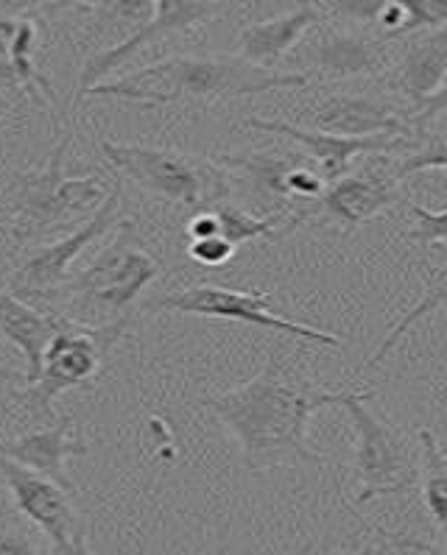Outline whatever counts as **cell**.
<instances>
[{
    "label": "cell",
    "mask_w": 447,
    "mask_h": 555,
    "mask_svg": "<svg viewBox=\"0 0 447 555\" xmlns=\"http://www.w3.org/2000/svg\"><path fill=\"white\" fill-rule=\"evenodd\" d=\"M184 232H188V241H199V237L221 235V223H218L216 209H196V216H193L191 221H188Z\"/></svg>",
    "instance_id": "32"
},
{
    "label": "cell",
    "mask_w": 447,
    "mask_h": 555,
    "mask_svg": "<svg viewBox=\"0 0 447 555\" xmlns=\"http://www.w3.org/2000/svg\"><path fill=\"white\" fill-rule=\"evenodd\" d=\"M213 163H218L221 168H232L241 170L246 177L252 179L264 196L274 198L283 207H289L291 196H289V173L299 159L291 157V154H283V157H277V154H269V151H241V154H210Z\"/></svg>",
    "instance_id": "21"
},
{
    "label": "cell",
    "mask_w": 447,
    "mask_h": 555,
    "mask_svg": "<svg viewBox=\"0 0 447 555\" xmlns=\"http://www.w3.org/2000/svg\"><path fill=\"white\" fill-rule=\"evenodd\" d=\"M439 115H447V79L442 81L439 90L431 92V95H427V99L422 101V104L408 115V118H411V126H414L420 134H425V126L434 118H439Z\"/></svg>",
    "instance_id": "30"
},
{
    "label": "cell",
    "mask_w": 447,
    "mask_h": 555,
    "mask_svg": "<svg viewBox=\"0 0 447 555\" xmlns=\"http://www.w3.org/2000/svg\"><path fill=\"white\" fill-rule=\"evenodd\" d=\"M408 212L414 216V229L408 232V241L422 246H439L447 243V209H427L420 204H408Z\"/></svg>",
    "instance_id": "27"
},
{
    "label": "cell",
    "mask_w": 447,
    "mask_h": 555,
    "mask_svg": "<svg viewBox=\"0 0 447 555\" xmlns=\"http://www.w3.org/2000/svg\"><path fill=\"white\" fill-rule=\"evenodd\" d=\"M305 85H308L305 73L266 70L241 56H171L135 70L120 81H99L85 92V99L101 95V99L135 101L145 109H154L177 101L246 99V95Z\"/></svg>",
    "instance_id": "2"
},
{
    "label": "cell",
    "mask_w": 447,
    "mask_h": 555,
    "mask_svg": "<svg viewBox=\"0 0 447 555\" xmlns=\"http://www.w3.org/2000/svg\"><path fill=\"white\" fill-rule=\"evenodd\" d=\"M330 12L361 23L363 31L386 42H400L425 28L447 23V0H324Z\"/></svg>",
    "instance_id": "15"
},
{
    "label": "cell",
    "mask_w": 447,
    "mask_h": 555,
    "mask_svg": "<svg viewBox=\"0 0 447 555\" xmlns=\"http://www.w3.org/2000/svg\"><path fill=\"white\" fill-rule=\"evenodd\" d=\"M37 547L31 544L23 530L17 528H3L0 530V555H34Z\"/></svg>",
    "instance_id": "33"
},
{
    "label": "cell",
    "mask_w": 447,
    "mask_h": 555,
    "mask_svg": "<svg viewBox=\"0 0 447 555\" xmlns=\"http://www.w3.org/2000/svg\"><path fill=\"white\" fill-rule=\"evenodd\" d=\"M344 399L347 391H322L271 354L255 379L218 397L199 399V405L216 413L238 438L246 469L269 472L285 464H328V457L308 444V422L316 411L342 405Z\"/></svg>",
    "instance_id": "1"
},
{
    "label": "cell",
    "mask_w": 447,
    "mask_h": 555,
    "mask_svg": "<svg viewBox=\"0 0 447 555\" xmlns=\"http://www.w3.org/2000/svg\"><path fill=\"white\" fill-rule=\"evenodd\" d=\"M388 46L369 31H328L316 42V65L335 79H353L361 73H375L386 67Z\"/></svg>",
    "instance_id": "20"
},
{
    "label": "cell",
    "mask_w": 447,
    "mask_h": 555,
    "mask_svg": "<svg viewBox=\"0 0 447 555\" xmlns=\"http://www.w3.org/2000/svg\"><path fill=\"white\" fill-rule=\"evenodd\" d=\"M99 0H40L42 12H62V9H95Z\"/></svg>",
    "instance_id": "34"
},
{
    "label": "cell",
    "mask_w": 447,
    "mask_h": 555,
    "mask_svg": "<svg viewBox=\"0 0 447 555\" xmlns=\"http://www.w3.org/2000/svg\"><path fill=\"white\" fill-rule=\"evenodd\" d=\"M71 430L73 416H62L56 425L26 433V436L0 444V452L12 457V461H17V464L28 466V469H37L42 472V475L53 477L56 483H62L65 489L73 491L71 477H67L65 472V461L67 457L87 455L90 447H87L85 441L71 438Z\"/></svg>",
    "instance_id": "17"
},
{
    "label": "cell",
    "mask_w": 447,
    "mask_h": 555,
    "mask_svg": "<svg viewBox=\"0 0 447 555\" xmlns=\"http://www.w3.org/2000/svg\"><path fill=\"white\" fill-rule=\"evenodd\" d=\"M406 179H414V190L434 202H447V168H431L411 173Z\"/></svg>",
    "instance_id": "31"
},
{
    "label": "cell",
    "mask_w": 447,
    "mask_h": 555,
    "mask_svg": "<svg viewBox=\"0 0 447 555\" xmlns=\"http://www.w3.org/2000/svg\"><path fill=\"white\" fill-rule=\"evenodd\" d=\"M213 3L216 0H157V12L145 26H140L138 31H132L120 46H112L106 51L95 53L87 60V65L81 67L79 76V92L76 99H85V92L92 85H99L104 76H110L112 70H118L132 53H138L140 48H145L149 42L163 40L168 34L188 31L193 26H202L213 17Z\"/></svg>",
    "instance_id": "13"
},
{
    "label": "cell",
    "mask_w": 447,
    "mask_h": 555,
    "mask_svg": "<svg viewBox=\"0 0 447 555\" xmlns=\"http://www.w3.org/2000/svg\"><path fill=\"white\" fill-rule=\"evenodd\" d=\"M218 223H221V235L232 243V246H244V243L260 241V237H274L280 235V223H289L285 229H291V216L285 209L274 212L269 218H255L250 216L246 209L235 207V204L224 202L216 207Z\"/></svg>",
    "instance_id": "23"
},
{
    "label": "cell",
    "mask_w": 447,
    "mask_h": 555,
    "mask_svg": "<svg viewBox=\"0 0 447 555\" xmlns=\"http://www.w3.org/2000/svg\"><path fill=\"white\" fill-rule=\"evenodd\" d=\"M14 377H17L14 372H9V369H0V379H14Z\"/></svg>",
    "instance_id": "36"
},
{
    "label": "cell",
    "mask_w": 447,
    "mask_h": 555,
    "mask_svg": "<svg viewBox=\"0 0 447 555\" xmlns=\"http://www.w3.org/2000/svg\"><path fill=\"white\" fill-rule=\"evenodd\" d=\"M417 436L422 447V500L447 539V447H442L427 427Z\"/></svg>",
    "instance_id": "22"
},
{
    "label": "cell",
    "mask_w": 447,
    "mask_h": 555,
    "mask_svg": "<svg viewBox=\"0 0 447 555\" xmlns=\"http://www.w3.org/2000/svg\"><path fill=\"white\" fill-rule=\"evenodd\" d=\"M439 138H445V140H447V126H445V131H442V134H439Z\"/></svg>",
    "instance_id": "37"
},
{
    "label": "cell",
    "mask_w": 447,
    "mask_h": 555,
    "mask_svg": "<svg viewBox=\"0 0 447 555\" xmlns=\"http://www.w3.org/2000/svg\"><path fill=\"white\" fill-rule=\"evenodd\" d=\"M99 149L120 177L132 179L138 188L165 202L193 209H216L218 204L230 202V173L210 157H193V154L152 149V145L115 143L106 138L99 140Z\"/></svg>",
    "instance_id": "5"
},
{
    "label": "cell",
    "mask_w": 447,
    "mask_h": 555,
    "mask_svg": "<svg viewBox=\"0 0 447 555\" xmlns=\"http://www.w3.org/2000/svg\"><path fill=\"white\" fill-rule=\"evenodd\" d=\"M375 391H347L342 402L356 430V472L361 480L356 503L363 505L375 496L403 494L417 483V457L408 438L388 427L367 408Z\"/></svg>",
    "instance_id": "7"
},
{
    "label": "cell",
    "mask_w": 447,
    "mask_h": 555,
    "mask_svg": "<svg viewBox=\"0 0 447 555\" xmlns=\"http://www.w3.org/2000/svg\"><path fill=\"white\" fill-rule=\"evenodd\" d=\"M232 255H235V246L224 235L199 237V241H191V246H188V257L202 268L227 266L232 260Z\"/></svg>",
    "instance_id": "29"
},
{
    "label": "cell",
    "mask_w": 447,
    "mask_h": 555,
    "mask_svg": "<svg viewBox=\"0 0 447 555\" xmlns=\"http://www.w3.org/2000/svg\"><path fill=\"white\" fill-rule=\"evenodd\" d=\"M445 79H447V23L445 26L434 28V31L427 34L425 40L414 42V46L403 53L400 62L392 67L388 85L406 95L408 104H411V112H414L417 106L431 95V92L439 90V85Z\"/></svg>",
    "instance_id": "19"
},
{
    "label": "cell",
    "mask_w": 447,
    "mask_h": 555,
    "mask_svg": "<svg viewBox=\"0 0 447 555\" xmlns=\"http://www.w3.org/2000/svg\"><path fill=\"white\" fill-rule=\"evenodd\" d=\"M246 129L274 134V138H289L294 143L305 145L314 163L319 165L324 182H335L349 170V165L358 157L369 154H392L397 149H406L411 138L400 134H367V138H344V134H330L319 129H303V126L285 124V120H264V118H246Z\"/></svg>",
    "instance_id": "12"
},
{
    "label": "cell",
    "mask_w": 447,
    "mask_h": 555,
    "mask_svg": "<svg viewBox=\"0 0 447 555\" xmlns=\"http://www.w3.org/2000/svg\"><path fill=\"white\" fill-rule=\"evenodd\" d=\"M17 23L21 21H9V17H0V62L9 60V51H12V40L17 34Z\"/></svg>",
    "instance_id": "35"
},
{
    "label": "cell",
    "mask_w": 447,
    "mask_h": 555,
    "mask_svg": "<svg viewBox=\"0 0 447 555\" xmlns=\"http://www.w3.org/2000/svg\"><path fill=\"white\" fill-rule=\"evenodd\" d=\"M159 276V262L154 260L138 241L135 221L124 218L118 232L101 248L95 260L76 276L53 291V296H65L62 315L81 324H110L129 315L138 296Z\"/></svg>",
    "instance_id": "3"
},
{
    "label": "cell",
    "mask_w": 447,
    "mask_h": 555,
    "mask_svg": "<svg viewBox=\"0 0 447 555\" xmlns=\"http://www.w3.org/2000/svg\"><path fill=\"white\" fill-rule=\"evenodd\" d=\"M400 179L397 165L388 163V157L369 154V163L361 170L344 173L324 188L322 196L310 204V218L324 216L344 232H353L400 202Z\"/></svg>",
    "instance_id": "11"
},
{
    "label": "cell",
    "mask_w": 447,
    "mask_h": 555,
    "mask_svg": "<svg viewBox=\"0 0 447 555\" xmlns=\"http://www.w3.org/2000/svg\"><path fill=\"white\" fill-rule=\"evenodd\" d=\"M445 305H447V268H442L439 274H436V280L431 282V285H427L425 296H422V299L417 301L414 308L408 310V313L403 315L400 321H397L395 327H392V333H388L386 338H383L381 347L375 349V354H372V358H369L367 363H363V369L381 366L383 360L388 358V352H392V349H395L403 338H406L408 330L414 327V324H420V321L425 319V315H431V313H436V310H439V308H445Z\"/></svg>",
    "instance_id": "24"
},
{
    "label": "cell",
    "mask_w": 447,
    "mask_h": 555,
    "mask_svg": "<svg viewBox=\"0 0 447 555\" xmlns=\"http://www.w3.org/2000/svg\"><path fill=\"white\" fill-rule=\"evenodd\" d=\"M322 12L314 3H303L299 9L264 23H252L238 37V56L257 67L274 70L285 60V53L303 40L314 26H319Z\"/></svg>",
    "instance_id": "16"
},
{
    "label": "cell",
    "mask_w": 447,
    "mask_h": 555,
    "mask_svg": "<svg viewBox=\"0 0 447 555\" xmlns=\"http://www.w3.org/2000/svg\"><path fill=\"white\" fill-rule=\"evenodd\" d=\"M132 319H115L110 324H81V321L62 319V327L48 344L42 354L40 377L31 386L14 393L17 402L31 411L37 418L53 416V399L71 388L90 386L99 377L104 358L115 349V344L126 338Z\"/></svg>",
    "instance_id": "6"
},
{
    "label": "cell",
    "mask_w": 447,
    "mask_h": 555,
    "mask_svg": "<svg viewBox=\"0 0 447 555\" xmlns=\"http://www.w3.org/2000/svg\"><path fill=\"white\" fill-rule=\"evenodd\" d=\"M157 12V0H99L95 17L101 26H129L138 31Z\"/></svg>",
    "instance_id": "26"
},
{
    "label": "cell",
    "mask_w": 447,
    "mask_h": 555,
    "mask_svg": "<svg viewBox=\"0 0 447 555\" xmlns=\"http://www.w3.org/2000/svg\"><path fill=\"white\" fill-rule=\"evenodd\" d=\"M149 313H177V315H196V319H218V321H238L250 327L274 330V333L291 335V338L322 344V347H342V338L324 330L308 327L299 321H291L271 308V291H235L221 288V285H193L188 291H179L171 296L145 305Z\"/></svg>",
    "instance_id": "8"
},
{
    "label": "cell",
    "mask_w": 447,
    "mask_h": 555,
    "mask_svg": "<svg viewBox=\"0 0 447 555\" xmlns=\"http://www.w3.org/2000/svg\"><path fill=\"white\" fill-rule=\"evenodd\" d=\"M34 46H37V28H34V23L21 21L12 40V51H9V62L14 67V76H17V87L31 92L37 101H51V85L34 65Z\"/></svg>",
    "instance_id": "25"
},
{
    "label": "cell",
    "mask_w": 447,
    "mask_h": 555,
    "mask_svg": "<svg viewBox=\"0 0 447 555\" xmlns=\"http://www.w3.org/2000/svg\"><path fill=\"white\" fill-rule=\"evenodd\" d=\"M62 313H40L12 291H0V335L12 340L26 358V383L40 377L42 354L62 327Z\"/></svg>",
    "instance_id": "18"
},
{
    "label": "cell",
    "mask_w": 447,
    "mask_h": 555,
    "mask_svg": "<svg viewBox=\"0 0 447 555\" xmlns=\"http://www.w3.org/2000/svg\"><path fill=\"white\" fill-rule=\"evenodd\" d=\"M0 477L12 494L14 505L34 528H40L51 542L53 553L81 555L87 553L85 522L71 500V489L56 483L53 477L17 464L0 452Z\"/></svg>",
    "instance_id": "9"
},
{
    "label": "cell",
    "mask_w": 447,
    "mask_h": 555,
    "mask_svg": "<svg viewBox=\"0 0 447 555\" xmlns=\"http://www.w3.org/2000/svg\"><path fill=\"white\" fill-rule=\"evenodd\" d=\"M431 168H447V140L439 138V134L427 140L425 149H417L411 154H406V159L397 165V173L406 179L411 173H420V170Z\"/></svg>",
    "instance_id": "28"
},
{
    "label": "cell",
    "mask_w": 447,
    "mask_h": 555,
    "mask_svg": "<svg viewBox=\"0 0 447 555\" xmlns=\"http://www.w3.org/2000/svg\"><path fill=\"white\" fill-rule=\"evenodd\" d=\"M73 134L56 143L48 165L31 173H21L12 184L14 237L21 243L46 237L73 221L90 218L106 198V182L99 173L90 177H67L65 157L71 151Z\"/></svg>",
    "instance_id": "4"
},
{
    "label": "cell",
    "mask_w": 447,
    "mask_h": 555,
    "mask_svg": "<svg viewBox=\"0 0 447 555\" xmlns=\"http://www.w3.org/2000/svg\"><path fill=\"white\" fill-rule=\"evenodd\" d=\"M120 202H124V179H115L110 184V193L101 202V207L81 223L79 229H73L71 235L60 237V241L46 243L28 257L21 266L17 276H14V288L17 294H31L48 299L56 288H62L71 280L73 260L85 251L90 243L104 237L112 227L120 223Z\"/></svg>",
    "instance_id": "10"
},
{
    "label": "cell",
    "mask_w": 447,
    "mask_h": 555,
    "mask_svg": "<svg viewBox=\"0 0 447 555\" xmlns=\"http://www.w3.org/2000/svg\"><path fill=\"white\" fill-rule=\"evenodd\" d=\"M442 248V251H447V246H439Z\"/></svg>",
    "instance_id": "38"
},
{
    "label": "cell",
    "mask_w": 447,
    "mask_h": 555,
    "mask_svg": "<svg viewBox=\"0 0 447 555\" xmlns=\"http://www.w3.org/2000/svg\"><path fill=\"white\" fill-rule=\"evenodd\" d=\"M305 120L310 129L330 131V134H344V138H367V134H400L411 138L420 131L411 126V118L403 115L397 106L378 101L372 95H328L310 112H305Z\"/></svg>",
    "instance_id": "14"
}]
</instances>
